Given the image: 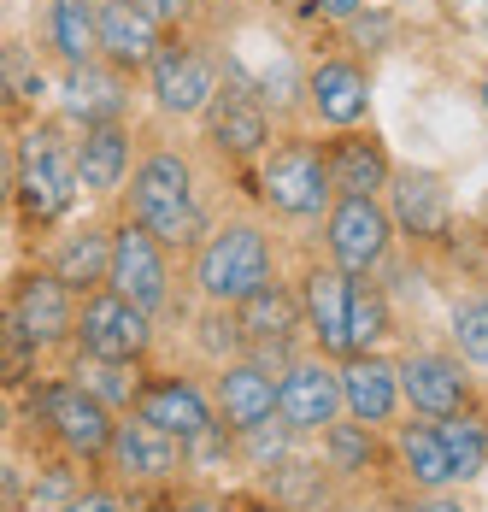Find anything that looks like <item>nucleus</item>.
<instances>
[{"mask_svg":"<svg viewBox=\"0 0 488 512\" xmlns=\"http://www.w3.org/2000/svg\"><path fill=\"white\" fill-rule=\"evenodd\" d=\"M130 218L142 224L159 248H189L200 236V195L189 159L159 148L136 165V189H130Z\"/></svg>","mask_w":488,"mask_h":512,"instance_id":"f257e3e1","label":"nucleus"},{"mask_svg":"<svg viewBox=\"0 0 488 512\" xmlns=\"http://www.w3.org/2000/svg\"><path fill=\"white\" fill-rule=\"evenodd\" d=\"M12 189H18L24 218H36V224L59 218L65 206L83 195L77 189V159H71V142L59 136V124H36L18 142V154H12Z\"/></svg>","mask_w":488,"mask_h":512,"instance_id":"f03ea898","label":"nucleus"},{"mask_svg":"<svg viewBox=\"0 0 488 512\" xmlns=\"http://www.w3.org/2000/svg\"><path fill=\"white\" fill-rule=\"evenodd\" d=\"M265 283H271V242L259 224H224L218 236H206L195 259V289L212 307H236Z\"/></svg>","mask_w":488,"mask_h":512,"instance_id":"7ed1b4c3","label":"nucleus"},{"mask_svg":"<svg viewBox=\"0 0 488 512\" xmlns=\"http://www.w3.org/2000/svg\"><path fill=\"white\" fill-rule=\"evenodd\" d=\"M42 424H48V436L59 442V454L77 465H100L106 460V442H112V424H118V412L95 401L77 377H53L42 383Z\"/></svg>","mask_w":488,"mask_h":512,"instance_id":"20e7f679","label":"nucleus"},{"mask_svg":"<svg viewBox=\"0 0 488 512\" xmlns=\"http://www.w3.org/2000/svg\"><path fill=\"white\" fill-rule=\"evenodd\" d=\"M100 465L112 471L118 489H159V483H177L189 471V448L130 412V418L112 424V442H106V460Z\"/></svg>","mask_w":488,"mask_h":512,"instance_id":"39448f33","label":"nucleus"},{"mask_svg":"<svg viewBox=\"0 0 488 512\" xmlns=\"http://www.w3.org/2000/svg\"><path fill=\"white\" fill-rule=\"evenodd\" d=\"M324 248L342 265L347 277H365L377 271L394 248V218L383 201H365V195H336L330 218H324Z\"/></svg>","mask_w":488,"mask_h":512,"instance_id":"423d86ee","label":"nucleus"},{"mask_svg":"<svg viewBox=\"0 0 488 512\" xmlns=\"http://www.w3.org/2000/svg\"><path fill=\"white\" fill-rule=\"evenodd\" d=\"M259 189H265V201L277 206L283 218H318L324 206L336 201L324 148H312V142H283L277 154H265Z\"/></svg>","mask_w":488,"mask_h":512,"instance_id":"0eeeda50","label":"nucleus"},{"mask_svg":"<svg viewBox=\"0 0 488 512\" xmlns=\"http://www.w3.org/2000/svg\"><path fill=\"white\" fill-rule=\"evenodd\" d=\"M77 348L95 359H142L147 342H153V318L142 307H130L124 295L112 289H89L77 301Z\"/></svg>","mask_w":488,"mask_h":512,"instance_id":"6e6552de","label":"nucleus"},{"mask_svg":"<svg viewBox=\"0 0 488 512\" xmlns=\"http://www.w3.org/2000/svg\"><path fill=\"white\" fill-rule=\"evenodd\" d=\"M342 418V383H336V365L324 354L312 359H289L283 377H277V424L289 436H318L324 424Z\"/></svg>","mask_w":488,"mask_h":512,"instance_id":"1a4fd4ad","label":"nucleus"},{"mask_svg":"<svg viewBox=\"0 0 488 512\" xmlns=\"http://www.w3.org/2000/svg\"><path fill=\"white\" fill-rule=\"evenodd\" d=\"M106 283H112V295H124L130 307H142L147 318L165 307V295H171V271H165V248L147 236L136 218H124L118 230H112V254H106Z\"/></svg>","mask_w":488,"mask_h":512,"instance_id":"9d476101","label":"nucleus"},{"mask_svg":"<svg viewBox=\"0 0 488 512\" xmlns=\"http://www.w3.org/2000/svg\"><path fill=\"white\" fill-rule=\"evenodd\" d=\"M394 371H400V401L412 407V418H447V412L471 407V377L459 354L412 348L406 359H394Z\"/></svg>","mask_w":488,"mask_h":512,"instance_id":"9b49d317","label":"nucleus"},{"mask_svg":"<svg viewBox=\"0 0 488 512\" xmlns=\"http://www.w3.org/2000/svg\"><path fill=\"white\" fill-rule=\"evenodd\" d=\"M136 418L153 424V430H165V436H177L183 448L200 442V436H212V430H224L218 424V412H212V395L189 383V377H153L142 383V395H136Z\"/></svg>","mask_w":488,"mask_h":512,"instance_id":"f8f14e48","label":"nucleus"},{"mask_svg":"<svg viewBox=\"0 0 488 512\" xmlns=\"http://www.w3.org/2000/svg\"><path fill=\"white\" fill-rule=\"evenodd\" d=\"M212 412L230 436H247L259 424L277 418V377L259 359H224L218 383H212Z\"/></svg>","mask_w":488,"mask_h":512,"instance_id":"ddd939ff","label":"nucleus"},{"mask_svg":"<svg viewBox=\"0 0 488 512\" xmlns=\"http://www.w3.org/2000/svg\"><path fill=\"white\" fill-rule=\"evenodd\" d=\"M147 83H153V101L171 118H189V112H206L212 89H218V71L189 42H159V53L147 59Z\"/></svg>","mask_w":488,"mask_h":512,"instance_id":"4468645a","label":"nucleus"},{"mask_svg":"<svg viewBox=\"0 0 488 512\" xmlns=\"http://www.w3.org/2000/svg\"><path fill=\"white\" fill-rule=\"evenodd\" d=\"M336 383H342V412L359 418V424H371V430H389L400 418V407H406L400 401V371L377 348L371 354H347L336 365Z\"/></svg>","mask_w":488,"mask_h":512,"instance_id":"2eb2a0df","label":"nucleus"},{"mask_svg":"<svg viewBox=\"0 0 488 512\" xmlns=\"http://www.w3.org/2000/svg\"><path fill=\"white\" fill-rule=\"evenodd\" d=\"M12 318H18V330L36 342V348H53V342H65L71 330H77V295L53 277V271H30L18 289H12Z\"/></svg>","mask_w":488,"mask_h":512,"instance_id":"dca6fc26","label":"nucleus"},{"mask_svg":"<svg viewBox=\"0 0 488 512\" xmlns=\"http://www.w3.org/2000/svg\"><path fill=\"white\" fill-rule=\"evenodd\" d=\"M347 295H353V277L342 265H312L300 283V318L324 359H347Z\"/></svg>","mask_w":488,"mask_h":512,"instance_id":"f3484780","label":"nucleus"},{"mask_svg":"<svg viewBox=\"0 0 488 512\" xmlns=\"http://www.w3.org/2000/svg\"><path fill=\"white\" fill-rule=\"evenodd\" d=\"M206 124H212V142H218L224 154H236V159H259L265 142H271V118H265V106H259V95H253L247 83L212 89Z\"/></svg>","mask_w":488,"mask_h":512,"instance_id":"a211bd4d","label":"nucleus"},{"mask_svg":"<svg viewBox=\"0 0 488 512\" xmlns=\"http://www.w3.org/2000/svg\"><path fill=\"white\" fill-rule=\"evenodd\" d=\"M100 59L112 71H147V59L159 53V24L147 18L142 0H100Z\"/></svg>","mask_w":488,"mask_h":512,"instance_id":"6ab92c4d","label":"nucleus"},{"mask_svg":"<svg viewBox=\"0 0 488 512\" xmlns=\"http://www.w3.org/2000/svg\"><path fill=\"white\" fill-rule=\"evenodd\" d=\"M324 165H330V189L336 195H365V201H377L383 189H389V148L377 142V136H365L359 124L342 130L330 148H324Z\"/></svg>","mask_w":488,"mask_h":512,"instance_id":"aec40b11","label":"nucleus"},{"mask_svg":"<svg viewBox=\"0 0 488 512\" xmlns=\"http://www.w3.org/2000/svg\"><path fill=\"white\" fill-rule=\"evenodd\" d=\"M306 95H312L318 124H336V130L365 124V112H371V83L353 59H318L306 77Z\"/></svg>","mask_w":488,"mask_h":512,"instance_id":"412c9836","label":"nucleus"},{"mask_svg":"<svg viewBox=\"0 0 488 512\" xmlns=\"http://www.w3.org/2000/svg\"><path fill=\"white\" fill-rule=\"evenodd\" d=\"M389 218L412 242H441L447 236V189L430 171H389Z\"/></svg>","mask_w":488,"mask_h":512,"instance_id":"4be33fe9","label":"nucleus"},{"mask_svg":"<svg viewBox=\"0 0 488 512\" xmlns=\"http://www.w3.org/2000/svg\"><path fill=\"white\" fill-rule=\"evenodd\" d=\"M71 159H77V189L83 195H112L124 183V171H130V136H124V124L118 118L89 124L83 142L71 148Z\"/></svg>","mask_w":488,"mask_h":512,"instance_id":"5701e85b","label":"nucleus"},{"mask_svg":"<svg viewBox=\"0 0 488 512\" xmlns=\"http://www.w3.org/2000/svg\"><path fill=\"white\" fill-rule=\"evenodd\" d=\"M394 465H400V477L418 489V495H430V489H453V465H447V448H441L436 424L424 418H412V424H400L394 430Z\"/></svg>","mask_w":488,"mask_h":512,"instance_id":"b1692460","label":"nucleus"},{"mask_svg":"<svg viewBox=\"0 0 488 512\" xmlns=\"http://www.w3.org/2000/svg\"><path fill=\"white\" fill-rule=\"evenodd\" d=\"M236 336H242L247 348H259V342H289L294 324H300V307L289 301V289L283 283H265V289H253L247 301H236Z\"/></svg>","mask_w":488,"mask_h":512,"instance_id":"393cba45","label":"nucleus"},{"mask_svg":"<svg viewBox=\"0 0 488 512\" xmlns=\"http://www.w3.org/2000/svg\"><path fill=\"white\" fill-rule=\"evenodd\" d=\"M447 448V465H453V483H477L488 471V418L477 407H459L447 418H430Z\"/></svg>","mask_w":488,"mask_h":512,"instance_id":"a878e982","label":"nucleus"},{"mask_svg":"<svg viewBox=\"0 0 488 512\" xmlns=\"http://www.w3.org/2000/svg\"><path fill=\"white\" fill-rule=\"evenodd\" d=\"M100 0H48V48L65 65H89L100 59Z\"/></svg>","mask_w":488,"mask_h":512,"instance_id":"bb28decb","label":"nucleus"},{"mask_svg":"<svg viewBox=\"0 0 488 512\" xmlns=\"http://www.w3.org/2000/svg\"><path fill=\"white\" fill-rule=\"evenodd\" d=\"M318 442H324V471H336V477H365V471L383 465V442H377V430L359 424V418H347V424L342 418L324 424Z\"/></svg>","mask_w":488,"mask_h":512,"instance_id":"cd10ccee","label":"nucleus"},{"mask_svg":"<svg viewBox=\"0 0 488 512\" xmlns=\"http://www.w3.org/2000/svg\"><path fill=\"white\" fill-rule=\"evenodd\" d=\"M65 112H77V118H118L124 112V83H118V71H100L95 59L89 65H65Z\"/></svg>","mask_w":488,"mask_h":512,"instance_id":"c85d7f7f","label":"nucleus"},{"mask_svg":"<svg viewBox=\"0 0 488 512\" xmlns=\"http://www.w3.org/2000/svg\"><path fill=\"white\" fill-rule=\"evenodd\" d=\"M95 401H106L112 412H130L136 395H142V359H95V354H77V371H71Z\"/></svg>","mask_w":488,"mask_h":512,"instance_id":"c756f323","label":"nucleus"},{"mask_svg":"<svg viewBox=\"0 0 488 512\" xmlns=\"http://www.w3.org/2000/svg\"><path fill=\"white\" fill-rule=\"evenodd\" d=\"M106 254H112V236L106 230H77L59 259H53V277L71 289V295H89L95 283H106Z\"/></svg>","mask_w":488,"mask_h":512,"instance_id":"7c9ffc66","label":"nucleus"},{"mask_svg":"<svg viewBox=\"0 0 488 512\" xmlns=\"http://www.w3.org/2000/svg\"><path fill=\"white\" fill-rule=\"evenodd\" d=\"M383 336H389V301L377 289L353 283V295H347V354H371Z\"/></svg>","mask_w":488,"mask_h":512,"instance_id":"2f4dec72","label":"nucleus"},{"mask_svg":"<svg viewBox=\"0 0 488 512\" xmlns=\"http://www.w3.org/2000/svg\"><path fill=\"white\" fill-rule=\"evenodd\" d=\"M453 354L465 365H477V371H488V295L453 301Z\"/></svg>","mask_w":488,"mask_h":512,"instance_id":"473e14b6","label":"nucleus"},{"mask_svg":"<svg viewBox=\"0 0 488 512\" xmlns=\"http://www.w3.org/2000/svg\"><path fill=\"white\" fill-rule=\"evenodd\" d=\"M36 342L18 330V318L12 312H0V389H24L30 377H36Z\"/></svg>","mask_w":488,"mask_h":512,"instance_id":"72a5a7b5","label":"nucleus"},{"mask_svg":"<svg viewBox=\"0 0 488 512\" xmlns=\"http://www.w3.org/2000/svg\"><path fill=\"white\" fill-rule=\"evenodd\" d=\"M242 442H247V454H253L259 465H271V471L289 460V430H283L277 418H271V424H259V430H247Z\"/></svg>","mask_w":488,"mask_h":512,"instance_id":"f704fd0d","label":"nucleus"},{"mask_svg":"<svg viewBox=\"0 0 488 512\" xmlns=\"http://www.w3.org/2000/svg\"><path fill=\"white\" fill-rule=\"evenodd\" d=\"M59 512H130V507H124V489L118 483H89V489H77Z\"/></svg>","mask_w":488,"mask_h":512,"instance_id":"c9c22d12","label":"nucleus"},{"mask_svg":"<svg viewBox=\"0 0 488 512\" xmlns=\"http://www.w3.org/2000/svg\"><path fill=\"white\" fill-rule=\"evenodd\" d=\"M394 512H471V507H465V501H453L447 489H430V495H418V489H412V501H400Z\"/></svg>","mask_w":488,"mask_h":512,"instance_id":"e433bc0d","label":"nucleus"},{"mask_svg":"<svg viewBox=\"0 0 488 512\" xmlns=\"http://www.w3.org/2000/svg\"><path fill=\"white\" fill-rule=\"evenodd\" d=\"M142 6H147V18H153L159 30H165V24H183V18H189V0H142Z\"/></svg>","mask_w":488,"mask_h":512,"instance_id":"4c0bfd02","label":"nucleus"},{"mask_svg":"<svg viewBox=\"0 0 488 512\" xmlns=\"http://www.w3.org/2000/svg\"><path fill=\"white\" fill-rule=\"evenodd\" d=\"M224 512H289L283 501H271V495H230Z\"/></svg>","mask_w":488,"mask_h":512,"instance_id":"58836bf2","label":"nucleus"},{"mask_svg":"<svg viewBox=\"0 0 488 512\" xmlns=\"http://www.w3.org/2000/svg\"><path fill=\"white\" fill-rule=\"evenodd\" d=\"M324 18H336V24H347V18H359L365 12V0H312Z\"/></svg>","mask_w":488,"mask_h":512,"instance_id":"ea45409f","label":"nucleus"},{"mask_svg":"<svg viewBox=\"0 0 488 512\" xmlns=\"http://www.w3.org/2000/svg\"><path fill=\"white\" fill-rule=\"evenodd\" d=\"M177 512H224V501L218 495H195V501H183Z\"/></svg>","mask_w":488,"mask_h":512,"instance_id":"a19ab883","label":"nucleus"},{"mask_svg":"<svg viewBox=\"0 0 488 512\" xmlns=\"http://www.w3.org/2000/svg\"><path fill=\"white\" fill-rule=\"evenodd\" d=\"M12 195V154H6V142H0V201Z\"/></svg>","mask_w":488,"mask_h":512,"instance_id":"79ce46f5","label":"nucleus"},{"mask_svg":"<svg viewBox=\"0 0 488 512\" xmlns=\"http://www.w3.org/2000/svg\"><path fill=\"white\" fill-rule=\"evenodd\" d=\"M6 430H12V401H6V389H0V442H6Z\"/></svg>","mask_w":488,"mask_h":512,"instance_id":"37998d69","label":"nucleus"},{"mask_svg":"<svg viewBox=\"0 0 488 512\" xmlns=\"http://www.w3.org/2000/svg\"><path fill=\"white\" fill-rule=\"evenodd\" d=\"M330 512H389V507H377V501H347V507H330Z\"/></svg>","mask_w":488,"mask_h":512,"instance_id":"c03bdc74","label":"nucleus"},{"mask_svg":"<svg viewBox=\"0 0 488 512\" xmlns=\"http://www.w3.org/2000/svg\"><path fill=\"white\" fill-rule=\"evenodd\" d=\"M483 295H488V248H483Z\"/></svg>","mask_w":488,"mask_h":512,"instance_id":"a18cd8bd","label":"nucleus"},{"mask_svg":"<svg viewBox=\"0 0 488 512\" xmlns=\"http://www.w3.org/2000/svg\"><path fill=\"white\" fill-rule=\"evenodd\" d=\"M483 112H488V77H483Z\"/></svg>","mask_w":488,"mask_h":512,"instance_id":"49530a36","label":"nucleus"},{"mask_svg":"<svg viewBox=\"0 0 488 512\" xmlns=\"http://www.w3.org/2000/svg\"><path fill=\"white\" fill-rule=\"evenodd\" d=\"M218 6H230V0H218Z\"/></svg>","mask_w":488,"mask_h":512,"instance_id":"de8ad7c7","label":"nucleus"},{"mask_svg":"<svg viewBox=\"0 0 488 512\" xmlns=\"http://www.w3.org/2000/svg\"><path fill=\"white\" fill-rule=\"evenodd\" d=\"M0 53H6V42H0Z\"/></svg>","mask_w":488,"mask_h":512,"instance_id":"09e8293b","label":"nucleus"},{"mask_svg":"<svg viewBox=\"0 0 488 512\" xmlns=\"http://www.w3.org/2000/svg\"><path fill=\"white\" fill-rule=\"evenodd\" d=\"M365 6H371V0H365Z\"/></svg>","mask_w":488,"mask_h":512,"instance_id":"8fccbe9b","label":"nucleus"}]
</instances>
